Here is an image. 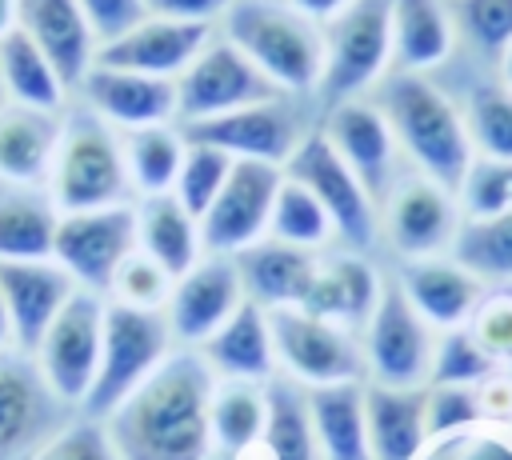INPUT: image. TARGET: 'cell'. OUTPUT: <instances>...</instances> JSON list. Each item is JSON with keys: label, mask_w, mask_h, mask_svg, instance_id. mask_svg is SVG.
Returning a JSON list of instances; mask_svg holds the SVG:
<instances>
[{"label": "cell", "mask_w": 512, "mask_h": 460, "mask_svg": "<svg viewBox=\"0 0 512 460\" xmlns=\"http://www.w3.org/2000/svg\"><path fill=\"white\" fill-rule=\"evenodd\" d=\"M0 88L8 104H24L40 112H60L64 92H68L56 64L20 28H12L0 40Z\"/></svg>", "instance_id": "1f68e13d"}, {"label": "cell", "mask_w": 512, "mask_h": 460, "mask_svg": "<svg viewBox=\"0 0 512 460\" xmlns=\"http://www.w3.org/2000/svg\"><path fill=\"white\" fill-rule=\"evenodd\" d=\"M236 0H144L148 16H164V20H204L212 24V16L228 12Z\"/></svg>", "instance_id": "f907efd6"}, {"label": "cell", "mask_w": 512, "mask_h": 460, "mask_svg": "<svg viewBox=\"0 0 512 460\" xmlns=\"http://www.w3.org/2000/svg\"><path fill=\"white\" fill-rule=\"evenodd\" d=\"M12 340V324H8V308H4V296H0V352H4V344Z\"/></svg>", "instance_id": "db71d44e"}, {"label": "cell", "mask_w": 512, "mask_h": 460, "mask_svg": "<svg viewBox=\"0 0 512 460\" xmlns=\"http://www.w3.org/2000/svg\"><path fill=\"white\" fill-rule=\"evenodd\" d=\"M184 140L220 148L232 160L280 164V160H288L296 152L300 132H296L292 108L284 100H268V104H248V108H232V112H220V116L188 120L184 124Z\"/></svg>", "instance_id": "5bb4252c"}, {"label": "cell", "mask_w": 512, "mask_h": 460, "mask_svg": "<svg viewBox=\"0 0 512 460\" xmlns=\"http://www.w3.org/2000/svg\"><path fill=\"white\" fill-rule=\"evenodd\" d=\"M348 4H352V0H292V8H296L300 16H308V20H332V16H340Z\"/></svg>", "instance_id": "816d5d0a"}, {"label": "cell", "mask_w": 512, "mask_h": 460, "mask_svg": "<svg viewBox=\"0 0 512 460\" xmlns=\"http://www.w3.org/2000/svg\"><path fill=\"white\" fill-rule=\"evenodd\" d=\"M240 272L232 256L196 260L168 296V328L176 340H208L240 308Z\"/></svg>", "instance_id": "d6986e66"}, {"label": "cell", "mask_w": 512, "mask_h": 460, "mask_svg": "<svg viewBox=\"0 0 512 460\" xmlns=\"http://www.w3.org/2000/svg\"><path fill=\"white\" fill-rule=\"evenodd\" d=\"M28 460H120L112 436L100 420L84 416L76 424H60Z\"/></svg>", "instance_id": "7bdbcfd3"}, {"label": "cell", "mask_w": 512, "mask_h": 460, "mask_svg": "<svg viewBox=\"0 0 512 460\" xmlns=\"http://www.w3.org/2000/svg\"><path fill=\"white\" fill-rule=\"evenodd\" d=\"M480 416H484L480 392H476V388H464V384H432V392H428V400H424L428 436H456V432H468Z\"/></svg>", "instance_id": "f6af8a7d"}, {"label": "cell", "mask_w": 512, "mask_h": 460, "mask_svg": "<svg viewBox=\"0 0 512 460\" xmlns=\"http://www.w3.org/2000/svg\"><path fill=\"white\" fill-rule=\"evenodd\" d=\"M456 264H464L472 276L508 280L512 276V208L456 228Z\"/></svg>", "instance_id": "d590c367"}, {"label": "cell", "mask_w": 512, "mask_h": 460, "mask_svg": "<svg viewBox=\"0 0 512 460\" xmlns=\"http://www.w3.org/2000/svg\"><path fill=\"white\" fill-rule=\"evenodd\" d=\"M16 28L56 64L68 88H80L96 64V36L80 0H16Z\"/></svg>", "instance_id": "ffe728a7"}, {"label": "cell", "mask_w": 512, "mask_h": 460, "mask_svg": "<svg viewBox=\"0 0 512 460\" xmlns=\"http://www.w3.org/2000/svg\"><path fill=\"white\" fill-rule=\"evenodd\" d=\"M376 300H380L376 272L360 256H336L316 268V276L296 308H304L308 316H320L328 324H368Z\"/></svg>", "instance_id": "484cf974"}, {"label": "cell", "mask_w": 512, "mask_h": 460, "mask_svg": "<svg viewBox=\"0 0 512 460\" xmlns=\"http://www.w3.org/2000/svg\"><path fill=\"white\" fill-rule=\"evenodd\" d=\"M280 84H272L228 36L224 40H208L204 52L176 76V112L188 120H204V116H220L232 108H248V104H268L280 100Z\"/></svg>", "instance_id": "9c48e42d"}, {"label": "cell", "mask_w": 512, "mask_h": 460, "mask_svg": "<svg viewBox=\"0 0 512 460\" xmlns=\"http://www.w3.org/2000/svg\"><path fill=\"white\" fill-rule=\"evenodd\" d=\"M456 20L464 36L492 56L512 44V0H456Z\"/></svg>", "instance_id": "bcb514c9"}, {"label": "cell", "mask_w": 512, "mask_h": 460, "mask_svg": "<svg viewBox=\"0 0 512 460\" xmlns=\"http://www.w3.org/2000/svg\"><path fill=\"white\" fill-rule=\"evenodd\" d=\"M136 224H140V252H148L172 280H180L196 260H200V220L176 200V192H160V196H144V204L136 208Z\"/></svg>", "instance_id": "f1b7e54d"}, {"label": "cell", "mask_w": 512, "mask_h": 460, "mask_svg": "<svg viewBox=\"0 0 512 460\" xmlns=\"http://www.w3.org/2000/svg\"><path fill=\"white\" fill-rule=\"evenodd\" d=\"M508 364H512V360H508ZM508 380H512V376H508Z\"/></svg>", "instance_id": "6f0895ef"}, {"label": "cell", "mask_w": 512, "mask_h": 460, "mask_svg": "<svg viewBox=\"0 0 512 460\" xmlns=\"http://www.w3.org/2000/svg\"><path fill=\"white\" fill-rule=\"evenodd\" d=\"M268 420H264V444L268 460H316V428L308 416V396H300L292 384H268Z\"/></svg>", "instance_id": "e575fe53"}, {"label": "cell", "mask_w": 512, "mask_h": 460, "mask_svg": "<svg viewBox=\"0 0 512 460\" xmlns=\"http://www.w3.org/2000/svg\"><path fill=\"white\" fill-rule=\"evenodd\" d=\"M472 336L492 360H512V296H492L488 304H480Z\"/></svg>", "instance_id": "7dc6e473"}, {"label": "cell", "mask_w": 512, "mask_h": 460, "mask_svg": "<svg viewBox=\"0 0 512 460\" xmlns=\"http://www.w3.org/2000/svg\"><path fill=\"white\" fill-rule=\"evenodd\" d=\"M172 276L148 256V252H132L124 264H120V272H116V280H112V288L108 292H116V300L120 304H132V308H160L168 296H172Z\"/></svg>", "instance_id": "ee69618b"}, {"label": "cell", "mask_w": 512, "mask_h": 460, "mask_svg": "<svg viewBox=\"0 0 512 460\" xmlns=\"http://www.w3.org/2000/svg\"><path fill=\"white\" fill-rule=\"evenodd\" d=\"M100 348H104V300L100 292L76 288L72 300L56 312V320L40 336L32 360L44 384L64 404H84L96 384Z\"/></svg>", "instance_id": "52a82bcc"}, {"label": "cell", "mask_w": 512, "mask_h": 460, "mask_svg": "<svg viewBox=\"0 0 512 460\" xmlns=\"http://www.w3.org/2000/svg\"><path fill=\"white\" fill-rule=\"evenodd\" d=\"M264 420L268 400L248 384H228L212 396V436L228 448V456H240L256 436H264Z\"/></svg>", "instance_id": "74e56055"}, {"label": "cell", "mask_w": 512, "mask_h": 460, "mask_svg": "<svg viewBox=\"0 0 512 460\" xmlns=\"http://www.w3.org/2000/svg\"><path fill=\"white\" fill-rule=\"evenodd\" d=\"M384 120L408 156L444 192L460 188L472 168V136L452 100L420 72H400L384 84Z\"/></svg>", "instance_id": "7a4b0ae2"}, {"label": "cell", "mask_w": 512, "mask_h": 460, "mask_svg": "<svg viewBox=\"0 0 512 460\" xmlns=\"http://www.w3.org/2000/svg\"><path fill=\"white\" fill-rule=\"evenodd\" d=\"M168 312L160 308H132V304H104V348L100 368L88 400L80 404L84 416L104 420L120 400H128L164 360H168Z\"/></svg>", "instance_id": "5b68a950"}, {"label": "cell", "mask_w": 512, "mask_h": 460, "mask_svg": "<svg viewBox=\"0 0 512 460\" xmlns=\"http://www.w3.org/2000/svg\"><path fill=\"white\" fill-rule=\"evenodd\" d=\"M500 68H504V84H508V92H512V44L500 52Z\"/></svg>", "instance_id": "11a10c76"}, {"label": "cell", "mask_w": 512, "mask_h": 460, "mask_svg": "<svg viewBox=\"0 0 512 460\" xmlns=\"http://www.w3.org/2000/svg\"><path fill=\"white\" fill-rule=\"evenodd\" d=\"M424 460H512V444L500 436L456 432L444 444H436V452H428Z\"/></svg>", "instance_id": "681fc988"}, {"label": "cell", "mask_w": 512, "mask_h": 460, "mask_svg": "<svg viewBox=\"0 0 512 460\" xmlns=\"http://www.w3.org/2000/svg\"><path fill=\"white\" fill-rule=\"evenodd\" d=\"M212 368L204 356H168L104 428L120 460H208L212 448Z\"/></svg>", "instance_id": "6da1fadb"}, {"label": "cell", "mask_w": 512, "mask_h": 460, "mask_svg": "<svg viewBox=\"0 0 512 460\" xmlns=\"http://www.w3.org/2000/svg\"><path fill=\"white\" fill-rule=\"evenodd\" d=\"M208 40H212V24H204V20L144 16V20H140L136 28H128L124 36L100 44V48H96V64L176 80V76L204 52Z\"/></svg>", "instance_id": "2e32d148"}, {"label": "cell", "mask_w": 512, "mask_h": 460, "mask_svg": "<svg viewBox=\"0 0 512 460\" xmlns=\"http://www.w3.org/2000/svg\"><path fill=\"white\" fill-rule=\"evenodd\" d=\"M60 208L36 188H0V260H48Z\"/></svg>", "instance_id": "4dcf8cb0"}, {"label": "cell", "mask_w": 512, "mask_h": 460, "mask_svg": "<svg viewBox=\"0 0 512 460\" xmlns=\"http://www.w3.org/2000/svg\"><path fill=\"white\" fill-rule=\"evenodd\" d=\"M80 92L88 100V112H96L104 124L124 132L168 124L176 116V80H164V76L92 64L88 76L80 80Z\"/></svg>", "instance_id": "ac0fdd59"}, {"label": "cell", "mask_w": 512, "mask_h": 460, "mask_svg": "<svg viewBox=\"0 0 512 460\" xmlns=\"http://www.w3.org/2000/svg\"><path fill=\"white\" fill-rule=\"evenodd\" d=\"M468 136L488 160H512V92L480 88L468 104Z\"/></svg>", "instance_id": "ab89813d"}, {"label": "cell", "mask_w": 512, "mask_h": 460, "mask_svg": "<svg viewBox=\"0 0 512 460\" xmlns=\"http://www.w3.org/2000/svg\"><path fill=\"white\" fill-rule=\"evenodd\" d=\"M388 236L404 256H432L456 236V208L436 180H400L388 196Z\"/></svg>", "instance_id": "44dd1931"}, {"label": "cell", "mask_w": 512, "mask_h": 460, "mask_svg": "<svg viewBox=\"0 0 512 460\" xmlns=\"http://www.w3.org/2000/svg\"><path fill=\"white\" fill-rule=\"evenodd\" d=\"M228 172H232V156L228 152H220V148H208V144H188V152H184V164H180V176H176V200L200 220L208 208H212V200L220 196V188H224V180H228Z\"/></svg>", "instance_id": "f35d334b"}, {"label": "cell", "mask_w": 512, "mask_h": 460, "mask_svg": "<svg viewBox=\"0 0 512 460\" xmlns=\"http://www.w3.org/2000/svg\"><path fill=\"white\" fill-rule=\"evenodd\" d=\"M272 328L256 300H240V308L204 340L208 368L232 380H264L272 372Z\"/></svg>", "instance_id": "83f0119b"}, {"label": "cell", "mask_w": 512, "mask_h": 460, "mask_svg": "<svg viewBox=\"0 0 512 460\" xmlns=\"http://www.w3.org/2000/svg\"><path fill=\"white\" fill-rule=\"evenodd\" d=\"M184 152H188V140H184L180 132H172L168 124H152V128L124 132L128 180H132V188H140L144 196H160V192H172V188H176Z\"/></svg>", "instance_id": "836d02e7"}, {"label": "cell", "mask_w": 512, "mask_h": 460, "mask_svg": "<svg viewBox=\"0 0 512 460\" xmlns=\"http://www.w3.org/2000/svg\"><path fill=\"white\" fill-rule=\"evenodd\" d=\"M468 220H488L512 208V160H480L460 184Z\"/></svg>", "instance_id": "b9f144b4"}, {"label": "cell", "mask_w": 512, "mask_h": 460, "mask_svg": "<svg viewBox=\"0 0 512 460\" xmlns=\"http://www.w3.org/2000/svg\"><path fill=\"white\" fill-rule=\"evenodd\" d=\"M80 284L48 256V260H0V296L8 308L12 340L20 352H36L40 336L56 320V312L72 300Z\"/></svg>", "instance_id": "e0dca14e"}, {"label": "cell", "mask_w": 512, "mask_h": 460, "mask_svg": "<svg viewBox=\"0 0 512 460\" xmlns=\"http://www.w3.org/2000/svg\"><path fill=\"white\" fill-rule=\"evenodd\" d=\"M236 272L240 284L252 292L256 304H276V308H296L316 276V260L308 256V248L284 244V240H256L248 248H240L236 256Z\"/></svg>", "instance_id": "d4e9b609"}, {"label": "cell", "mask_w": 512, "mask_h": 460, "mask_svg": "<svg viewBox=\"0 0 512 460\" xmlns=\"http://www.w3.org/2000/svg\"><path fill=\"white\" fill-rule=\"evenodd\" d=\"M272 348L276 356L312 388L320 384H344L360 376V352L340 332V324H328L320 316H308L304 308H272L268 312Z\"/></svg>", "instance_id": "9a60e30c"}, {"label": "cell", "mask_w": 512, "mask_h": 460, "mask_svg": "<svg viewBox=\"0 0 512 460\" xmlns=\"http://www.w3.org/2000/svg\"><path fill=\"white\" fill-rule=\"evenodd\" d=\"M228 40L284 92H304L324 72V40L296 8L264 4V0H236L224 16Z\"/></svg>", "instance_id": "277c9868"}, {"label": "cell", "mask_w": 512, "mask_h": 460, "mask_svg": "<svg viewBox=\"0 0 512 460\" xmlns=\"http://www.w3.org/2000/svg\"><path fill=\"white\" fill-rule=\"evenodd\" d=\"M16 28V0H0V40Z\"/></svg>", "instance_id": "f5cc1de1"}, {"label": "cell", "mask_w": 512, "mask_h": 460, "mask_svg": "<svg viewBox=\"0 0 512 460\" xmlns=\"http://www.w3.org/2000/svg\"><path fill=\"white\" fill-rule=\"evenodd\" d=\"M232 460H236V456H232Z\"/></svg>", "instance_id": "680465c9"}, {"label": "cell", "mask_w": 512, "mask_h": 460, "mask_svg": "<svg viewBox=\"0 0 512 460\" xmlns=\"http://www.w3.org/2000/svg\"><path fill=\"white\" fill-rule=\"evenodd\" d=\"M60 112H40L24 104H0V180L12 188L48 184V168L60 140Z\"/></svg>", "instance_id": "7402d4cb"}, {"label": "cell", "mask_w": 512, "mask_h": 460, "mask_svg": "<svg viewBox=\"0 0 512 460\" xmlns=\"http://www.w3.org/2000/svg\"><path fill=\"white\" fill-rule=\"evenodd\" d=\"M424 388H388L372 384L364 388V424L372 460H416L428 440L424 420Z\"/></svg>", "instance_id": "cb8c5ba5"}, {"label": "cell", "mask_w": 512, "mask_h": 460, "mask_svg": "<svg viewBox=\"0 0 512 460\" xmlns=\"http://www.w3.org/2000/svg\"><path fill=\"white\" fill-rule=\"evenodd\" d=\"M308 416L324 460H372L368 424H364V388L356 380L312 388Z\"/></svg>", "instance_id": "f546056e"}, {"label": "cell", "mask_w": 512, "mask_h": 460, "mask_svg": "<svg viewBox=\"0 0 512 460\" xmlns=\"http://www.w3.org/2000/svg\"><path fill=\"white\" fill-rule=\"evenodd\" d=\"M324 136L344 156V164L356 172L364 192L368 196H384L388 172H392V128H388V120L372 104L344 100V104L332 108Z\"/></svg>", "instance_id": "603a6c76"}, {"label": "cell", "mask_w": 512, "mask_h": 460, "mask_svg": "<svg viewBox=\"0 0 512 460\" xmlns=\"http://www.w3.org/2000/svg\"><path fill=\"white\" fill-rule=\"evenodd\" d=\"M392 52L404 72H424L452 52V20L440 0H392Z\"/></svg>", "instance_id": "d6a6232c"}, {"label": "cell", "mask_w": 512, "mask_h": 460, "mask_svg": "<svg viewBox=\"0 0 512 460\" xmlns=\"http://www.w3.org/2000/svg\"><path fill=\"white\" fill-rule=\"evenodd\" d=\"M292 180H300L304 188H312V196L324 204V212L332 216V228L352 244V248H368L372 244V196L364 192V184L356 180V172L344 164V156L332 148L328 136L312 132L296 144V152L288 156Z\"/></svg>", "instance_id": "7c38bea8"}, {"label": "cell", "mask_w": 512, "mask_h": 460, "mask_svg": "<svg viewBox=\"0 0 512 460\" xmlns=\"http://www.w3.org/2000/svg\"><path fill=\"white\" fill-rule=\"evenodd\" d=\"M272 236L296 248H316L328 240L332 232V216L324 212V204L312 196V188H304L300 180H280L276 200H272Z\"/></svg>", "instance_id": "8d00e7d4"}, {"label": "cell", "mask_w": 512, "mask_h": 460, "mask_svg": "<svg viewBox=\"0 0 512 460\" xmlns=\"http://www.w3.org/2000/svg\"><path fill=\"white\" fill-rule=\"evenodd\" d=\"M492 368H496V360L476 344L472 332L448 328V336L432 348V372L428 376H432V384H464V388H472V384L488 380Z\"/></svg>", "instance_id": "60d3db41"}, {"label": "cell", "mask_w": 512, "mask_h": 460, "mask_svg": "<svg viewBox=\"0 0 512 460\" xmlns=\"http://www.w3.org/2000/svg\"><path fill=\"white\" fill-rule=\"evenodd\" d=\"M0 104H4V88H0Z\"/></svg>", "instance_id": "9f6ffc18"}, {"label": "cell", "mask_w": 512, "mask_h": 460, "mask_svg": "<svg viewBox=\"0 0 512 460\" xmlns=\"http://www.w3.org/2000/svg\"><path fill=\"white\" fill-rule=\"evenodd\" d=\"M368 364L376 384L388 388H420L432 372V340L424 316L404 296L400 280L380 288V300L368 320Z\"/></svg>", "instance_id": "8fae6325"}, {"label": "cell", "mask_w": 512, "mask_h": 460, "mask_svg": "<svg viewBox=\"0 0 512 460\" xmlns=\"http://www.w3.org/2000/svg\"><path fill=\"white\" fill-rule=\"evenodd\" d=\"M128 164H124V140L112 124H104L96 112H72L60 124L56 156L48 168L44 192L60 212H84V208H108L128 204Z\"/></svg>", "instance_id": "3957f363"}, {"label": "cell", "mask_w": 512, "mask_h": 460, "mask_svg": "<svg viewBox=\"0 0 512 460\" xmlns=\"http://www.w3.org/2000/svg\"><path fill=\"white\" fill-rule=\"evenodd\" d=\"M400 288L412 308L440 328H460L480 304V276H472L464 264L412 260L400 272Z\"/></svg>", "instance_id": "4316f807"}, {"label": "cell", "mask_w": 512, "mask_h": 460, "mask_svg": "<svg viewBox=\"0 0 512 460\" xmlns=\"http://www.w3.org/2000/svg\"><path fill=\"white\" fill-rule=\"evenodd\" d=\"M140 248V224L132 204L60 212L52 260L88 292H108L120 264Z\"/></svg>", "instance_id": "8992f818"}, {"label": "cell", "mask_w": 512, "mask_h": 460, "mask_svg": "<svg viewBox=\"0 0 512 460\" xmlns=\"http://www.w3.org/2000/svg\"><path fill=\"white\" fill-rule=\"evenodd\" d=\"M80 8L88 16V28L96 36V48L108 44V40H116V36H124L128 28H136L148 16L144 0H80Z\"/></svg>", "instance_id": "c3c4849f"}, {"label": "cell", "mask_w": 512, "mask_h": 460, "mask_svg": "<svg viewBox=\"0 0 512 460\" xmlns=\"http://www.w3.org/2000/svg\"><path fill=\"white\" fill-rule=\"evenodd\" d=\"M280 188L276 164L264 160H232V172L212 200V208L200 216V240L216 256H236L240 248L256 244L260 232L272 220V200Z\"/></svg>", "instance_id": "30bf717a"}, {"label": "cell", "mask_w": 512, "mask_h": 460, "mask_svg": "<svg viewBox=\"0 0 512 460\" xmlns=\"http://www.w3.org/2000/svg\"><path fill=\"white\" fill-rule=\"evenodd\" d=\"M60 404L28 352H0V460H28L60 428Z\"/></svg>", "instance_id": "4fadbf2b"}, {"label": "cell", "mask_w": 512, "mask_h": 460, "mask_svg": "<svg viewBox=\"0 0 512 460\" xmlns=\"http://www.w3.org/2000/svg\"><path fill=\"white\" fill-rule=\"evenodd\" d=\"M392 52V0H352L324 28V100L336 108L368 88Z\"/></svg>", "instance_id": "ba28073f"}]
</instances>
